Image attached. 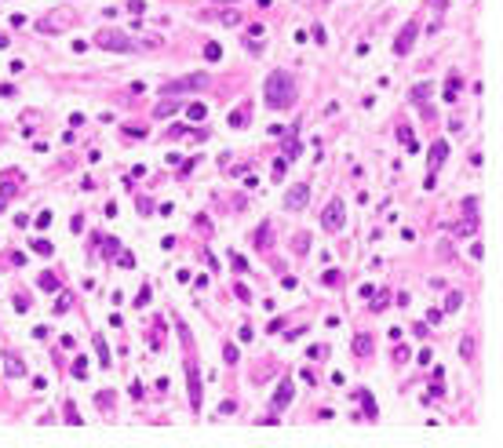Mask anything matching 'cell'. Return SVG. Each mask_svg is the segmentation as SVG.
<instances>
[{
  "instance_id": "6da1fadb",
  "label": "cell",
  "mask_w": 503,
  "mask_h": 448,
  "mask_svg": "<svg viewBox=\"0 0 503 448\" xmlns=\"http://www.w3.org/2000/svg\"><path fill=\"white\" fill-rule=\"evenodd\" d=\"M263 99H266L270 110H288V106L296 102V84L288 81V73H284V69H273V73L266 77V84H263Z\"/></svg>"
},
{
  "instance_id": "7a4b0ae2",
  "label": "cell",
  "mask_w": 503,
  "mask_h": 448,
  "mask_svg": "<svg viewBox=\"0 0 503 448\" xmlns=\"http://www.w3.org/2000/svg\"><path fill=\"white\" fill-rule=\"evenodd\" d=\"M208 84L204 73H190V77H179V81H168L161 88V99H179V95H190V91H201Z\"/></svg>"
},
{
  "instance_id": "3957f363",
  "label": "cell",
  "mask_w": 503,
  "mask_h": 448,
  "mask_svg": "<svg viewBox=\"0 0 503 448\" xmlns=\"http://www.w3.org/2000/svg\"><path fill=\"white\" fill-rule=\"evenodd\" d=\"M95 40H99V48H106V51H135V40L124 37V33H117V29H102Z\"/></svg>"
},
{
  "instance_id": "277c9868",
  "label": "cell",
  "mask_w": 503,
  "mask_h": 448,
  "mask_svg": "<svg viewBox=\"0 0 503 448\" xmlns=\"http://www.w3.org/2000/svg\"><path fill=\"white\" fill-rule=\"evenodd\" d=\"M307 200H310V186H307V182H296V186L284 193V208L288 211H303V208H307Z\"/></svg>"
},
{
  "instance_id": "5b68a950",
  "label": "cell",
  "mask_w": 503,
  "mask_h": 448,
  "mask_svg": "<svg viewBox=\"0 0 503 448\" xmlns=\"http://www.w3.org/2000/svg\"><path fill=\"white\" fill-rule=\"evenodd\" d=\"M186 383H190V408L201 412V397H204V390H201V376H197V364H193V361H186Z\"/></svg>"
},
{
  "instance_id": "8992f818",
  "label": "cell",
  "mask_w": 503,
  "mask_h": 448,
  "mask_svg": "<svg viewBox=\"0 0 503 448\" xmlns=\"http://www.w3.org/2000/svg\"><path fill=\"white\" fill-rule=\"evenodd\" d=\"M416 33H419V22L412 19V22H408V26L401 29V33H398V40H394V55H408V51H412Z\"/></svg>"
},
{
  "instance_id": "52a82bcc",
  "label": "cell",
  "mask_w": 503,
  "mask_h": 448,
  "mask_svg": "<svg viewBox=\"0 0 503 448\" xmlns=\"http://www.w3.org/2000/svg\"><path fill=\"white\" fill-rule=\"evenodd\" d=\"M288 405H292V379L284 376V379L277 383V394L270 397V412L277 415V412H281V408H288Z\"/></svg>"
},
{
  "instance_id": "ba28073f",
  "label": "cell",
  "mask_w": 503,
  "mask_h": 448,
  "mask_svg": "<svg viewBox=\"0 0 503 448\" xmlns=\"http://www.w3.org/2000/svg\"><path fill=\"white\" fill-rule=\"evenodd\" d=\"M343 219H346V215H343V200L335 197L332 204L325 208V215H321V226H325V230H332V234H335V230L343 226Z\"/></svg>"
},
{
  "instance_id": "9c48e42d",
  "label": "cell",
  "mask_w": 503,
  "mask_h": 448,
  "mask_svg": "<svg viewBox=\"0 0 503 448\" xmlns=\"http://www.w3.org/2000/svg\"><path fill=\"white\" fill-rule=\"evenodd\" d=\"M248 113H252V102H241L234 113H226V128H245L248 124Z\"/></svg>"
},
{
  "instance_id": "30bf717a",
  "label": "cell",
  "mask_w": 503,
  "mask_h": 448,
  "mask_svg": "<svg viewBox=\"0 0 503 448\" xmlns=\"http://www.w3.org/2000/svg\"><path fill=\"white\" fill-rule=\"evenodd\" d=\"M445 157H449V142H445V138H438V142L430 146V172H438V168L445 164Z\"/></svg>"
},
{
  "instance_id": "8fae6325",
  "label": "cell",
  "mask_w": 503,
  "mask_h": 448,
  "mask_svg": "<svg viewBox=\"0 0 503 448\" xmlns=\"http://www.w3.org/2000/svg\"><path fill=\"white\" fill-rule=\"evenodd\" d=\"M354 397L365 405V419H379V405H376V397L369 390H354Z\"/></svg>"
},
{
  "instance_id": "7c38bea8",
  "label": "cell",
  "mask_w": 503,
  "mask_h": 448,
  "mask_svg": "<svg viewBox=\"0 0 503 448\" xmlns=\"http://www.w3.org/2000/svg\"><path fill=\"white\" fill-rule=\"evenodd\" d=\"M175 113H179V99H161L154 106V117H161V120L164 117H175Z\"/></svg>"
},
{
  "instance_id": "4fadbf2b",
  "label": "cell",
  "mask_w": 503,
  "mask_h": 448,
  "mask_svg": "<svg viewBox=\"0 0 503 448\" xmlns=\"http://www.w3.org/2000/svg\"><path fill=\"white\" fill-rule=\"evenodd\" d=\"M354 353H357V357H369V353H372V335L369 332H357L354 335Z\"/></svg>"
},
{
  "instance_id": "5bb4252c",
  "label": "cell",
  "mask_w": 503,
  "mask_h": 448,
  "mask_svg": "<svg viewBox=\"0 0 503 448\" xmlns=\"http://www.w3.org/2000/svg\"><path fill=\"white\" fill-rule=\"evenodd\" d=\"M430 95H434V84H416L412 91H408V99H412L416 106H423V102L430 99Z\"/></svg>"
},
{
  "instance_id": "9a60e30c",
  "label": "cell",
  "mask_w": 503,
  "mask_h": 448,
  "mask_svg": "<svg viewBox=\"0 0 503 448\" xmlns=\"http://www.w3.org/2000/svg\"><path fill=\"white\" fill-rule=\"evenodd\" d=\"M460 73H449V84H445V102H456L460 99Z\"/></svg>"
},
{
  "instance_id": "2e32d148",
  "label": "cell",
  "mask_w": 503,
  "mask_h": 448,
  "mask_svg": "<svg viewBox=\"0 0 503 448\" xmlns=\"http://www.w3.org/2000/svg\"><path fill=\"white\" fill-rule=\"evenodd\" d=\"M95 353H99V361L110 368L113 364V357H110V346H106V339H102V332H95Z\"/></svg>"
},
{
  "instance_id": "e0dca14e",
  "label": "cell",
  "mask_w": 503,
  "mask_h": 448,
  "mask_svg": "<svg viewBox=\"0 0 503 448\" xmlns=\"http://www.w3.org/2000/svg\"><path fill=\"white\" fill-rule=\"evenodd\" d=\"M474 350H478L474 335H463V343H460V357H463V361H474Z\"/></svg>"
},
{
  "instance_id": "ac0fdd59",
  "label": "cell",
  "mask_w": 503,
  "mask_h": 448,
  "mask_svg": "<svg viewBox=\"0 0 503 448\" xmlns=\"http://www.w3.org/2000/svg\"><path fill=\"white\" fill-rule=\"evenodd\" d=\"M270 237H273V230H270V222H263V226L255 230V244H259V248H270Z\"/></svg>"
},
{
  "instance_id": "d6986e66",
  "label": "cell",
  "mask_w": 503,
  "mask_h": 448,
  "mask_svg": "<svg viewBox=\"0 0 503 448\" xmlns=\"http://www.w3.org/2000/svg\"><path fill=\"white\" fill-rule=\"evenodd\" d=\"M37 284H40L44 291H58V284H62V281H58L55 273H40V277H37Z\"/></svg>"
},
{
  "instance_id": "ffe728a7",
  "label": "cell",
  "mask_w": 503,
  "mask_h": 448,
  "mask_svg": "<svg viewBox=\"0 0 503 448\" xmlns=\"http://www.w3.org/2000/svg\"><path fill=\"white\" fill-rule=\"evenodd\" d=\"M62 412H66V423H69V426H81V423H84V419H81V412H77V405H73V401H66V408H62Z\"/></svg>"
},
{
  "instance_id": "44dd1931",
  "label": "cell",
  "mask_w": 503,
  "mask_h": 448,
  "mask_svg": "<svg viewBox=\"0 0 503 448\" xmlns=\"http://www.w3.org/2000/svg\"><path fill=\"white\" fill-rule=\"evenodd\" d=\"M150 346H154V350H161V346H164V321H157V324H154V335H150Z\"/></svg>"
},
{
  "instance_id": "7402d4cb",
  "label": "cell",
  "mask_w": 503,
  "mask_h": 448,
  "mask_svg": "<svg viewBox=\"0 0 503 448\" xmlns=\"http://www.w3.org/2000/svg\"><path fill=\"white\" fill-rule=\"evenodd\" d=\"M33 252H37V255H51V252H55V244H51L48 237H37V241H33Z\"/></svg>"
},
{
  "instance_id": "603a6c76",
  "label": "cell",
  "mask_w": 503,
  "mask_h": 448,
  "mask_svg": "<svg viewBox=\"0 0 503 448\" xmlns=\"http://www.w3.org/2000/svg\"><path fill=\"white\" fill-rule=\"evenodd\" d=\"M219 55H223V48H219L215 40H211V44H204V58H208V62H219Z\"/></svg>"
},
{
  "instance_id": "cb8c5ba5",
  "label": "cell",
  "mask_w": 503,
  "mask_h": 448,
  "mask_svg": "<svg viewBox=\"0 0 503 448\" xmlns=\"http://www.w3.org/2000/svg\"><path fill=\"white\" fill-rule=\"evenodd\" d=\"M463 211H467V219L478 222V197H467V200H463Z\"/></svg>"
},
{
  "instance_id": "d4e9b609",
  "label": "cell",
  "mask_w": 503,
  "mask_h": 448,
  "mask_svg": "<svg viewBox=\"0 0 503 448\" xmlns=\"http://www.w3.org/2000/svg\"><path fill=\"white\" fill-rule=\"evenodd\" d=\"M223 357H226V364H237V357H241V350H237L234 343H226V346H223Z\"/></svg>"
},
{
  "instance_id": "484cf974",
  "label": "cell",
  "mask_w": 503,
  "mask_h": 448,
  "mask_svg": "<svg viewBox=\"0 0 503 448\" xmlns=\"http://www.w3.org/2000/svg\"><path fill=\"white\" fill-rule=\"evenodd\" d=\"M26 368L19 364V357H15V353H8V376H22Z\"/></svg>"
},
{
  "instance_id": "4316f807",
  "label": "cell",
  "mask_w": 503,
  "mask_h": 448,
  "mask_svg": "<svg viewBox=\"0 0 503 448\" xmlns=\"http://www.w3.org/2000/svg\"><path fill=\"white\" fill-rule=\"evenodd\" d=\"M474 230H478V222H474V219H463L460 226H456V234H460V237H467V234H474Z\"/></svg>"
},
{
  "instance_id": "83f0119b",
  "label": "cell",
  "mask_w": 503,
  "mask_h": 448,
  "mask_svg": "<svg viewBox=\"0 0 503 448\" xmlns=\"http://www.w3.org/2000/svg\"><path fill=\"white\" fill-rule=\"evenodd\" d=\"M307 248H310V237L299 234V237H296V255H307Z\"/></svg>"
},
{
  "instance_id": "f1b7e54d",
  "label": "cell",
  "mask_w": 503,
  "mask_h": 448,
  "mask_svg": "<svg viewBox=\"0 0 503 448\" xmlns=\"http://www.w3.org/2000/svg\"><path fill=\"white\" fill-rule=\"evenodd\" d=\"M186 113H190L193 120H204V117H208V110H204V106H201V102H193V106H190V110H186Z\"/></svg>"
},
{
  "instance_id": "f546056e",
  "label": "cell",
  "mask_w": 503,
  "mask_h": 448,
  "mask_svg": "<svg viewBox=\"0 0 503 448\" xmlns=\"http://www.w3.org/2000/svg\"><path fill=\"white\" fill-rule=\"evenodd\" d=\"M372 299H376V303H372V310L379 314V310L387 306V291H372Z\"/></svg>"
},
{
  "instance_id": "4dcf8cb0",
  "label": "cell",
  "mask_w": 503,
  "mask_h": 448,
  "mask_svg": "<svg viewBox=\"0 0 503 448\" xmlns=\"http://www.w3.org/2000/svg\"><path fill=\"white\" fill-rule=\"evenodd\" d=\"M460 306H463V295H460V291H452L449 303H445V310H460Z\"/></svg>"
},
{
  "instance_id": "1f68e13d",
  "label": "cell",
  "mask_w": 503,
  "mask_h": 448,
  "mask_svg": "<svg viewBox=\"0 0 503 448\" xmlns=\"http://www.w3.org/2000/svg\"><path fill=\"white\" fill-rule=\"evenodd\" d=\"M135 208H139V215H150V211H154V200L139 197V200H135Z\"/></svg>"
},
{
  "instance_id": "d6a6232c",
  "label": "cell",
  "mask_w": 503,
  "mask_h": 448,
  "mask_svg": "<svg viewBox=\"0 0 503 448\" xmlns=\"http://www.w3.org/2000/svg\"><path fill=\"white\" fill-rule=\"evenodd\" d=\"M15 310L26 314V310H29V295H22V291H19V295H15Z\"/></svg>"
},
{
  "instance_id": "836d02e7",
  "label": "cell",
  "mask_w": 503,
  "mask_h": 448,
  "mask_svg": "<svg viewBox=\"0 0 503 448\" xmlns=\"http://www.w3.org/2000/svg\"><path fill=\"white\" fill-rule=\"evenodd\" d=\"M117 262H120V266H124V270H131V266H135V259H131V252H117Z\"/></svg>"
},
{
  "instance_id": "e575fe53",
  "label": "cell",
  "mask_w": 503,
  "mask_h": 448,
  "mask_svg": "<svg viewBox=\"0 0 503 448\" xmlns=\"http://www.w3.org/2000/svg\"><path fill=\"white\" fill-rule=\"evenodd\" d=\"M146 303H150V288L142 284V288H139V295H135V306H139V310H142V306H146Z\"/></svg>"
},
{
  "instance_id": "d590c367",
  "label": "cell",
  "mask_w": 503,
  "mask_h": 448,
  "mask_svg": "<svg viewBox=\"0 0 503 448\" xmlns=\"http://www.w3.org/2000/svg\"><path fill=\"white\" fill-rule=\"evenodd\" d=\"M223 22L226 26H241V15L237 11H223Z\"/></svg>"
},
{
  "instance_id": "8d00e7d4",
  "label": "cell",
  "mask_w": 503,
  "mask_h": 448,
  "mask_svg": "<svg viewBox=\"0 0 503 448\" xmlns=\"http://www.w3.org/2000/svg\"><path fill=\"white\" fill-rule=\"evenodd\" d=\"M51 226V211H40L37 215V230H48Z\"/></svg>"
},
{
  "instance_id": "74e56055",
  "label": "cell",
  "mask_w": 503,
  "mask_h": 448,
  "mask_svg": "<svg viewBox=\"0 0 503 448\" xmlns=\"http://www.w3.org/2000/svg\"><path fill=\"white\" fill-rule=\"evenodd\" d=\"M128 11H135V15H146V0H128Z\"/></svg>"
},
{
  "instance_id": "f35d334b",
  "label": "cell",
  "mask_w": 503,
  "mask_h": 448,
  "mask_svg": "<svg viewBox=\"0 0 503 448\" xmlns=\"http://www.w3.org/2000/svg\"><path fill=\"white\" fill-rule=\"evenodd\" d=\"M102 244H106V255H110V259L120 252V241H117V237H113V241H102Z\"/></svg>"
},
{
  "instance_id": "ab89813d",
  "label": "cell",
  "mask_w": 503,
  "mask_h": 448,
  "mask_svg": "<svg viewBox=\"0 0 503 448\" xmlns=\"http://www.w3.org/2000/svg\"><path fill=\"white\" fill-rule=\"evenodd\" d=\"M237 412V401H223L219 405V415H234Z\"/></svg>"
},
{
  "instance_id": "60d3db41",
  "label": "cell",
  "mask_w": 503,
  "mask_h": 448,
  "mask_svg": "<svg viewBox=\"0 0 503 448\" xmlns=\"http://www.w3.org/2000/svg\"><path fill=\"white\" fill-rule=\"evenodd\" d=\"M73 376H77V379H84V376H88V364H84V357H77V364H73Z\"/></svg>"
},
{
  "instance_id": "b9f144b4",
  "label": "cell",
  "mask_w": 503,
  "mask_h": 448,
  "mask_svg": "<svg viewBox=\"0 0 503 448\" xmlns=\"http://www.w3.org/2000/svg\"><path fill=\"white\" fill-rule=\"evenodd\" d=\"M408 357H412V353H408V346H398V350H394V361H401V364H405Z\"/></svg>"
},
{
  "instance_id": "7bdbcfd3",
  "label": "cell",
  "mask_w": 503,
  "mask_h": 448,
  "mask_svg": "<svg viewBox=\"0 0 503 448\" xmlns=\"http://www.w3.org/2000/svg\"><path fill=\"white\" fill-rule=\"evenodd\" d=\"M234 295H237V299H245V303H248V299H252V291H248L245 284H234Z\"/></svg>"
},
{
  "instance_id": "ee69618b",
  "label": "cell",
  "mask_w": 503,
  "mask_h": 448,
  "mask_svg": "<svg viewBox=\"0 0 503 448\" xmlns=\"http://www.w3.org/2000/svg\"><path fill=\"white\" fill-rule=\"evenodd\" d=\"M325 284H339V270H325Z\"/></svg>"
},
{
  "instance_id": "f6af8a7d",
  "label": "cell",
  "mask_w": 503,
  "mask_h": 448,
  "mask_svg": "<svg viewBox=\"0 0 503 448\" xmlns=\"http://www.w3.org/2000/svg\"><path fill=\"white\" fill-rule=\"evenodd\" d=\"M66 310H69V295H62V299L55 303V314H66Z\"/></svg>"
},
{
  "instance_id": "bcb514c9",
  "label": "cell",
  "mask_w": 503,
  "mask_h": 448,
  "mask_svg": "<svg viewBox=\"0 0 503 448\" xmlns=\"http://www.w3.org/2000/svg\"><path fill=\"white\" fill-rule=\"evenodd\" d=\"M307 357H310V361H317V357H325V346H310V350H307Z\"/></svg>"
},
{
  "instance_id": "7dc6e473",
  "label": "cell",
  "mask_w": 503,
  "mask_h": 448,
  "mask_svg": "<svg viewBox=\"0 0 503 448\" xmlns=\"http://www.w3.org/2000/svg\"><path fill=\"white\" fill-rule=\"evenodd\" d=\"M237 335H241V343H252V335H255V332H252V328H248V324H245V328H241Z\"/></svg>"
},
{
  "instance_id": "c3c4849f",
  "label": "cell",
  "mask_w": 503,
  "mask_h": 448,
  "mask_svg": "<svg viewBox=\"0 0 503 448\" xmlns=\"http://www.w3.org/2000/svg\"><path fill=\"white\" fill-rule=\"evenodd\" d=\"M470 255H474V259H481V255H485V248H481V241H474V244H470Z\"/></svg>"
},
{
  "instance_id": "681fc988",
  "label": "cell",
  "mask_w": 503,
  "mask_h": 448,
  "mask_svg": "<svg viewBox=\"0 0 503 448\" xmlns=\"http://www.w3.org/2000/svg\"><path fill=\"white\" fill-rule=\"evenodd\" d=\"M124 131H128V135H131V138H139V135H146V128H135V124H128V128H124Z\"/></svg>"
},
{
  "instance_id": "f907efd6",
  "label": "cell",
  "mask_w": 503,
  "mask_h": 448,
  "mask_svg": "<svg viewBox=\"0 0 503 448\" xmlns=\"http://www.w3.org/2000/svg\"><path fill=\"white\" fill-rule=\"evenodd\" d=\"M430 8L434 11H445V0H430Z\"/></svg>"
},
{
  "instance_id": "816d5d0a",
  "label": "cell",
  "mask_w": 503,
  "mask_h": 448,
  "mask_svg": "<svg viewBox=\"0 0 503 448\" xmlns=\"http://www.w3.org/2000/svg\"><path fill=\"white\" fill-rule=\"evenodd\" d=\"M8 44H11V40H8V33H0V48H8Z\"/></svg>"
},
{
  "instance_id": "f5cc1de1",
  "label": "cell",
  "mask_w": 503,
  "mask_h": 448,
  "mask_svg": "<svg viewBox=\"0 0 503 448\" xmlns=\"http://www.w3.org/2000/svg\"><path fill=\"white\" fill-rule=\"evenodd\" d=\"M0 211H4V200H0Z\"/></svg>"
},
{
  "instance_id": "db71d44e",
  "label": "cell",
  "mask_w": 503,
  "mask_h": 448,
  "mask_svg": "<svg viewBox=\"0 0 503 448\" xmlns=\"http://www.w3.org/2000/svg\"><path fill=\"white\" fill-rule=\"evenodd\" d=\"M230 4H234V0H230Z\"/></svg>"
}]
</instances>
